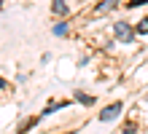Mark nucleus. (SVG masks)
Instances as JSON below:
<instances>
[{
  "instance_id": "obj_1",
  "label": "nucleus",
  "mask_w": 148,
  "mask_h": 134,
  "mask_svg": "<svg viewBox=\"0 0 148 134\" xmlns=\"http://www.w3.org/2000/svg\"><path fill=\"white\" fill-rule=\"evenodd\" d=\"M113 30H116V38H119V40H127V43H129V40L135 38V27H129L127 22H116Z\"/></svg>"
},
{
  "instance_id": "obj_2",
  "label": "nucleus",
  "mask_w": 148,
  "mask_h": 134,
  "mask_svg": "<svg viewBox=\"0 0 148 134\" xmlns=\"http://www.w3.org/2000/svg\"><path fill=\"white\" fill-rule=\"evenodd\" d=\"M119 113H121V102H113V105H108L105 110L100 113V121H102V123H105V121H113Z\"/></svg>"
},
{
  "instance_id": "obj_3",
  "label": "nucleus",
  "mask_w": 148,
  "mask_h": 134,
  "mask_svg": "<svg viewBox=\"0 0 148 134\" xmlns=\"http://www.w3.org/2000/svg\"><path fill=\"white\" fill-rule=\"evenodd\" d=\"M51 11H54L57 16H65V14H67V5H65V0H54V5H51Z\"/></svg>"
},
{
  "instance_id": "obj_4",
  "label": "nucleus",
  "mask_w": 148,
  "mask_h": 134,
  "mask_svg": "<svg viewBox=\"0 0 148 134\" xmlns=\"http://www.w3.org/2000/svg\"><path fill=\"white\" fill-rule=\"evenodd\" d=\"M54 35H67V22H59L54 27Z\"/></svg>"
},
{
  "instance_id": "obj_5",
  "label": "nucleus",
  "mask_w": 148,
  "mask_h": 134,
  "mask_svg": "<svg viewBox=\"0 0 148 134\" xmlns=\"http://www.w3.org/2000/svg\"><path fill=\"white\" fill-rule=\"evenodd\" d=\"M137 35H148V19H143L140 24H137V30H135Z\"/></svg>"
},
{
  "instance_id": "obj_6",
  "label": "nucleus",
  "mask_w": 148,
  "mask_h": 134,
  "mask_svg": "<svg viewBox=\"0 0 148 134\" xmlns=\"http://www.w3.org/2000/svg\"><path fill=\"white\" fill-rule=\"evenodd\" d=\"M113 3H116V0H105V3H100V11H110Z\"/></svg>"
},
{
  "instance_id": "obj_7",
  "label": "nucleus",
  "mask_w": 148,
  "mask_h": 134,
  "mask_svg": "<svg viewBox=\"0 0 148 134\" xmlns=\"http://www.w3.org/2000/svg\"><path fill=\"white\" fill-rule=\"evenodd\" d=\"M78 102H84V105H92V102H94V97H84V94H78Z\"/></svg>"
},
{
  "instance_id": "obj_8",
  "label": "nucleus",
  "mask_w": 148,
  "mask_h": 134,
  "mask_svg": "<svg viewBox=\"0 0 148 134\" xmlns=\"http://www.w3.org/2000/svg\"><path fill=\"white\" fill-rule=\"evenodd\" d=\"M148 3V0H129V3H127V8H135V5H145Z\"/></svg>"
},
{
  "instance_id": "obj_9",
  "label": "nucleus",
  "mask_w": 148,
  "mask_h": 134,
  "mask_svg": "<svg viewBox=\"0 0 148 134\" xmlns=\"http://www.w3.org/2000/svg\"><path fill=\"white\" fill-rule=\"evenodd\" d=\"M124 134H135V123H129V126H124Z\"/></svg>"
},
{
  "instance_id": "obj_10",
  "label": "nucleus",
  "mask_w": 148,
  "mask_h": 134,
  "mask_svg": "<svg viewBox=\"0 0 148 134\" xmlns=\"http://www.w3.org/2000/svg\"><path fill=\"white\" fill-rule=\"evenodd\" d=\"M0 88H5V83H3V80H0Z\"/></svg>"
},
{
  "instance_id": "obj_11",
  "label": "nucleus",
  "mask_w": 148,
  "mask_h": 134,
  "mask_svg": "<svg viewBox=\"0 0 148 134\" xmlns=\"http://www.w3.org/2000/svg\"><path fill=\"white\" fill-rule=\"evenodd\" d=\"M0 3H3V0H0Z\"/></svg>"
}]
</instances>
